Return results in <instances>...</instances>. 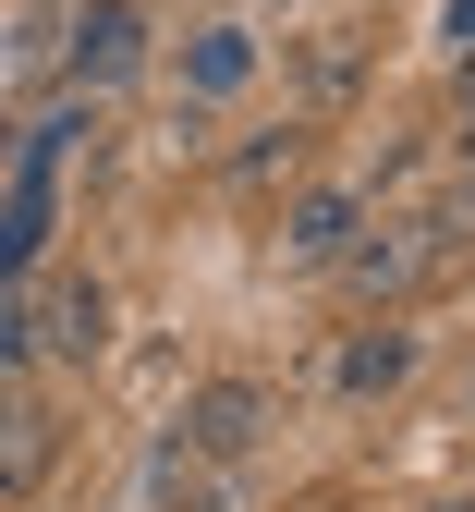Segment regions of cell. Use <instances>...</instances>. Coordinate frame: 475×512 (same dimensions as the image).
I'll list each match as a JSON object with an SVG mask.
<instances>
[{
    "label": "cell",
    "instance_id": "cell-1",
    "mask_svg": "<svg viewBox=\"0 0 475 512\" xmlns=\"http://www.w3.org/2000/svg\"><path fill=\"white\" fill-rule=\"evenodd\" d=\"M74 135H86V98L49 110L37 135H25V171H13V196H0V293L25 281V256H37L49 220H61V159H74Z\"/></svg>",
    "mask_w": 475,
    "mask_h": 512
},
{
    "label": "cell",
    "instance_id": "cell-2",
    "mask_svg": "<svg viewBox=\"0 0 475 512\" xmlns=\"http://www.w3.org/2000/svg\"><path fill=\"white\" fill-rule=\"evenodd\" d=\"M256 427H268V391H256V378H208V391H183V452L244 464V452H256Z\"/></svg>",
    "mask_w": 475,
    "mask_h": 512
},
{
    "label": "cell",
    "instance_id": "cell-3",
    "mask_svg": "<svg viewBox=\"0 0 475 512\" xmlns=\"http://www.w3.org/2000/svg\"><path fill=\"white\" fill-rule=\"evenodd\" d=\"M147 74V13L134 0H86V25H74V86L98 98V86H134Z\"/></svg>",
    "mask_w": 475,
    "mask_h": 512
},
{
    "label": "cell",
    "instance_id": "cell-4",
    "mask_svg": "<svg viewBox=\"0 0 475 512\" xmlns=\"http://www.w3.org/2000/svg\"><path fill=\"white\" fill-rule=\"evenodd\" d=\"M354 232H366V196L354 183H317V196H293V220H281V269H342Z\"/></svg>",
    "mask_w": 475,
    "mask_h": 512
},
{
    "label": "cell",
    "instance_id": "cell-5",
    "mask_svg": "<svg viewBox=\"0 0 475 512\" xmlns=\"http://www.w3.org/2000/svg\"><path fill=\"white\" fill-rule=\"evenodd\" d=\"M256 86V25H195L183 37V110H220Z\"/></svg>",
    "mask_w": 475,
    "mask_h": 512
},
{
    "label": "cell",
    "instance_id": "cell-6",
    "mask_svg": "<svg viewBox=\"0 0 475 512\" xmlns=\"http://www.w3.org/2000/svg\"><path fill=\"white\" fill-rule=\"evenodd\" d=\"M402 378H415V330H402V317H378V330H354V342H342L329 391H342V403H390Z\"/></svg>",
    "mask_w": 475,
    "mask_h": 512
},
{
    "label": "cell",
    "instance_id": "cell-7",
    "mask_svg": "<svg viewBox=\"0 0 475 512\" xmlns=\"http://www.w3.org/2000/svg\"><path fill=\"white\" fill-rule=\"evenodd\" d=\"M427 269H439V256H427L415 220H390V232H354V244H342V281H354V293H415Z\"/></svg>",
    "mask_w": 475,
    "mask_h": 512
},
{
    "label": "cell",
    "instance_id": "cell-8",
    "mask_svg": "<svg viewBox=\"0 0 475 512\" xmlns=\"http://www.w3.org/2000/svg\"><path fill=\"white\" fill-rule=\"evenodd\" d=\"M25 317H37L49 354H98V342H110V293H98V281H49Z\"/></svg>",
    "mask_w": 475,
    "mask_h": 512
},
{
    "label": "cell",
    "instance_id": "cell-9",
    "mask_svg": "<svg viewBox=\"0 0 475 512\" xmlns=\"http://www.w3.org/2000/svg\"><path fill=\"white\" fill-rule=\"evenodd\" d=\"M37 476H49V415L25 391H0V500H25Z\"/></svg>",
    "mask_w": 475,
    "mask_h": 512
},
{
    "label": "cell",
    "instance_id": "cell-10",
    "mask_svg": "<svg viewBox=\"0 0 475 512\" xmlns=\"http://www.w3.org/2000/svg\"><path fill=\"white\" fill-rule=\"evenodd\" d=\"M147 488H159V512H220V476H208V452H183V439L147 464Z\"/></svg>",
    "mask_w": 475,
    "mask_h": 512
},
{
    "label": "cell",
    "instance_id": "cell-11",
    "mask_svg": "<svg viewBox=\"0 0 475 512\" xmlns=\"http://www.w3.org/2000/svg\"><path fill=\"white\" fill-rule=\"evenodd\" d=\"M305 171V135H293V122H281V135H256L244 159H232V183H244V196H268V183H293Z\"/></svg>",
    "mask_w": 475,
    "mask_h": 512
},
{
    "label": "cell",
    "instance_id": "cell-12",
    "mask_svg": "<svg viewBox=\"0 0 475 512\" xmlns=\"http://www.w3.org/2000/svg\"><path fill=\"white\" fill-rule=\"evenodd\" d=\"M415 232H427V256H463V244H475V183H451V196H439Z\"/></svg>",
    "mask_w": 475,
    "mask_h": 512
},
{
    "label": "cell",
    "instance_id": "cell-13",
    "mask_svg": "<svg viewBox=\"0 0 475 512\" xmlns=\"http://www.w3.org/2000/svg\"><path fill=\"white\" fill-rule=\"evenodd\" d=\"M439 25H451V61H463V86H475V0H451Z\"/></svg>",
    "mask_w": 475,
    "mask_h": 512
},
{
    "label": "cell",
    "instance_id": "cell-14",
    "mask_svg": "<svg viewBox=\"0 0 475 512\" xmlns=\"http://www.w3.org/2000/svg\"><path fill=\"white\" fill-rule=\"evenodd\" d=\"M439 512H475V500H439Z\"/></svg>",
    "mask_w": 475,
    "mask_h": 512
}]
</instances>
